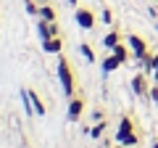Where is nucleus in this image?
I'll return each mask as SVG.
<instances>
[{
  "mask_svg": "<svg viewBox=\"0 0 158 148\" xmlns=\"http://www.w3.org/2000/svg\"><path fill=\"white\" fill-rule=\"evenodd\" d=\"M66 3H69V6H77V0H66Z\"/></svg>",
  "mask_w": 158,
  "mask_h": 148,
  "instance_id": "obj_21",
  "label": "nucleus"
},
{
  "mask_svg": "<svg viewBox=\"0 0 158 148\" xmlns=\"http://www.w3.org/2000/svg\"><path fill=\"white\" fill-rule=\"evenodd\" d=\"M74 19H77V24L82 29H92L95 27V16H92V11H87V8H77Z\"/></svg>",
  "mask_w": 158,
  "mask_h": 148,
  "instance_id": "obj_3",
  "label": "nucleus"
},
{
  "mask_svg": "<svg viewBox=\"0 0 158 148\" xmlns=\"http://www.w3.org/2000/svg\"><path fill=\"white\" fill-rule=\"evenodd\" d=\"M111 53H113V56H116V58H118V63H127V61H129V50H127V48H124V45H121V42H118V45H116V48H113V50H111Z\"/></svg>",
  "mask_w": 158,
  "mask_h": 148,
  "instance_id": "obj_11",
  "label": "nucleus"
},
{
  "mask_svg": "<svg viewBox=\"0 0 158 148\" xmlns=\"http://www.w3.org/2000/svg\"><path fill=\"white\" fill-rule=\"evenodd\" d=\"M79 50H82V56H85L87 61H95V53H92L90 45H79Z\"/></svg>",
  "mask_w": 158,
  "mask_h": 148,
  "instance_id": "obj_16",
  "label": "nucleus"
},
{
  "mask_svg": "<svg viewBox=\"0 0 158 148\" xmlns=\"http://www.w3.org/2000/svg\"><path fill=\"white\" fill-rule=\"evenodd\" d=\"M150 63H153L150 77H153V82H158V53H156V56H150Z\"/></svg>",
  "mask_w": 158,
  "mask_h": 148,
  "instance_id": "obj_15",
  "label": "nucleus"
},
{
  "mask_svg": "<svg viewBox=\"0 0 158 148\" xmlns=\"http://www.w3.org/2000/svg\"><path fill=\"white\" fill-rule=\"evenodd\" d=\"M156 29H158V21H156Z\"/></svg>",
  "mask_w": 158,
  "mask_h": 148,
  "instance_id": "obj_23",
  "label": "nucleus"
},
{
  "mask_svg": "<svg viewBox=\"0 0 158 148\" xmlns=\"http://www.w3.org/2000/svg\"><path fill=\"white\" fill-rule=\"evenodd\" d=\"M103 130H106V122H98V124L92 127V132H90V135H92V137H100V135H103Z\"/></svg>",
  "mask_w": 158,
  "mask_h": 148,
  "instance_id": "obj_17",
  "label": "nucleus"
},
{
  "mask_svg": "<svg viewBox=\"0 0 158 148\" xmlns=\"http://www.w3.org/2000/svg\"><path fill=\"white\" fill-rule=\"evenodd\" d=\"M118 66H121V63H118V58L113 56V53H111V56H106V58H103V74H111V72H116Z\"/></svg>",
  "mask_w": 158,
  "mask_h": 148,
  "instance_id": "obj_8",
  "label": "nucleus"
},
{
  "mask_svg": "<svg viewBox=\"0 0 158 148\" xmlns=\"http://www.w3.org/2000/svg\"><path fill=\"white\" fill-rule=\"evenodd\" d=\"M118 132H132V119H129V116H121V122H118Z\"/></svg>",
  "mask_w": 158,
  "mask_h": 148,
  "instance_id": "obj_14",
  "label": "nucleus"
},
{
  "mask_svg": "<svg viewBox=\"0 0 158 148\" xmlns=\"http://www.w3.org/2000/svg\"><path fill=\"white\" fill-rule=\"evenodd\" d=\"M42 48H45V53H61L63 42H61V37H50V40L42 42Z\"/></svg>",
  "mask_w": 158,
  "mask_h": 148,
  "instance_id": "obj_9",
  "label": "nucleus"
},
{
  "mask_svg": "<svg viewBox=\"0 0 158 148\" xmlns=\"http://www.w3.org/2000/svg\"><path fill=\"white\" fill-rule=\"evenodd\" d=\"M153 148H158V140H156V143H153Z\"/></svg>",
  "mask_w": 158,
  "mask_h": 148,
  "instance_id": "obj_22",
  "label": "nucleus"
},
{
  "mask_svg": "<svg viewBox=\"0 0 158 148\" xmlns=\"http://www.w3.org/2000/svg\"><path fill=\"white\" fill-rule=\"evenodd\" d=\"M37 16H42V21H56V11H53L50 6H42Z\"/></svg>",
  "mask_w": 158,
  "mask_h": 148,
  "instance_id": "obj_13",
  "label": "nucleus"
},
{
  "mask_svg": "<svg viewBox=\"0 0 158 148\" xmlns=\"http://www.w3.org/2000/svg\"><path fill=\"white\" fill-rule=\"evenodd\" d=\"M148 95H150V98H153V101H156V103H158V85H156V87H153V90H150V93H148Z\"/></svg>",
  "mask_w": 158,
  "mask_h": 148,
  "instance_id": "obj_20",
  "label": "nucleus"
},
{
  "mask_svg": "<svg viewBox=\"0 0 158 148\" xmlns=\"http://www.w3.org/2000/svg\"><path fill=\"white\" fill-rule=\"evenodd\" d=\"M29 101H32V106H34V111H37V116H45V106H42V101H40L32 90H29Z\"/></svg>",
  "mask_w": 158,
  "mask_h": 148,
  "instance_id": "obj_12",
  "label": "nucleus"
},
{
  "mask_svg": "<svg viewBox=\"0 0 158 148\" xmlns=\"http://www.w3.org/2000/svg\"><path fill=\"white\" fill-rule=\"evenodd\" d=\"M118 42H121V37H118V32H108L106 37H103V45H106L108 50H113V48H116Z\"/></svg>",
  "mask_w": 158,
  "mask_h": 148,
  "instance_id": "obj_10",
  "label": "nucleus"
},
{
  "mask_svg": "<svg viewBox=\"0 0 158 148\" xmlns=\"http://www.w3.org/2000/svg\"><path fill=\"white\" fill-rule=\"evenodd\" d=\"M82 108H85L82 98H71V103H69V119H71V122H77L79 116H82Z\"/></svg>",
  "mask_w": 158,
  "mask_h": 148,
  "instance_id": "obj_7",
  "label": "nucleus"
},
{
  "mask_svg": "<svg viewBox=\"0 0 158 148\" xmlns=\"http://www.w3.org/2000/svg\"><path fill=\"white\" fill-rule=\"evenodd\" d=\"M37 32H40V37H42V42L50 40V37H58V29H56V24H53V21H40Z\"/></svg>",
  "mask_w": 158,
  "mask_h": 148,
  "instance_id": "obj_5",
  "label": "nucleus"
},
{
  "mask_svg": "<svg viewBox=\"0 0 158 148\" xmlns=\"http://www.w3.org/2000/svg\"><path fill=\"white\" fill-rule=\"evenodd\" d=\"M58 80H61V87L69 98H74V77H71V69H69V61L66 58H58Z\"/></svg>",
  "mask_w": 158,
  "mask_h": 148,
  "instance_id": "obj_1",
  "label": "nucleus"
},
{
  "mask_svg": "<svg viewBox=\"0 0 158 148\" xmlns=\"http://www.w3.org/2000/svg\"><path fill=\"white\" fill-rule=\"evenodd\" d=\"M132 90H135V95H140V98H145V95H148L145 74H135V77H132Z\"/></svg>",
  "mask_w": 158,
  "mask_h": 148,
  "instance_id": "obj_6",
  "label": "nucleus"
},
{
  "mask_svg": "<svg viewBox=\"0 0 158 148\" xmlns=\"http://www.w3.org/2000/svg\"><path fill=\"white\" fill-rule=\"evenodd\" d=\"M27 13H29V16H34V13H40V8L34 6L32 0H27Z\"/></svg>",
  "mask_w": 158,
  "mask_h": 148,
  "instance_id": "obj_18",
  "label": "nucleus"
},
{
  "mask_svg": "<svg viewBox=\"0 0 158 148\" xmlns=\"http://www.w3.org/2000/svg\"><path fill=\"white\" fill-rule=\"evenodd\" d=\"M137 140H140V137H137V132L132 130V132H116V143L121 148H132V146H137Z\"/></svg>",
  "mask_w": 158,
  "mask_h": 148,
  "instance_id": "obj_4",
  "label": "nucleus"
},
{
  "mask_svg": "<svg viewBox=\"0 0 158 148\" xmlns=\"http://www.w3.org/2000/svg\"><path fill=\"white\" fill-rule=\"evenodd\" d=\"M127 42H129L135 58H145V56H148V45H145V40H142L140 34H129V37H127Z\"/></svg>",
  "mask_w": 158,
  "mask_h": 148,
  "instance_id": "obj_2",
  "label": "nucleus"
},
{
  "mask_svg": "<svg viewBox=\"0 0 158 148\" xmlns=\"http://www.w3.org/2000/svg\"><path fill=\"white\" fill-rule=\"evenodd\" d=\"M156 85H158V82H156Z\"/></svg>",
  "mask_w": 158,
  "mask_h": 148,
  "instance_id": "obj_24",
  "label": "nucleus"
},
{
  "mask_svg": "<svg viewBox=\"0 0 158 148\" xmlns=\"http://www.w3.org/2000/svg\"><path fill=\"white\" fill-rule=\"evenodd\" d=\"M111 21H113V16H111V11L106 8V11H103V24H111Z\"/></svg>",
  "mask_w": 158,
  "mask_h": 148,
  "instance_id": "obj_19",
  "label": "nucleus"
}]
</instances>
